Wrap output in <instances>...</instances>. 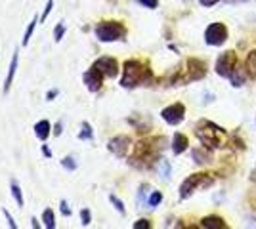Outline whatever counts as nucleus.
Returning a JSON list of instances; mask_svg holds the SVG:
<instances>
[{
    "label": "nucleus",
    "instance_id": "obj_36",
    "mask_svg": "<svg viewBox=\"0 0 256 229\" xmlns=\"http://www.w3.org/2000/svg\"><path fill=\"white\" fill-rule=\"evenodd\" d=\"M60 207H62V214H64V216H71V208H69V205H67L65 201H62Z\"/></svg>",
    "mask_w": 256,
    "mask_h": 229
},
{
    "label": "nucleus",
    "instance_id": "obj_12",
    "mask_svg": "<svg viewBox=\"0 0 256 229\" xmlns=\"http://www.w3.org/2000/svg\"><path fill=\"white\" fill-rule=\"evenodd\" d=\"M94 67L100 69L109 78H115L118 75V63L117 59H113V57H100L98 61H94Z\"/></svg>",
    "mask_w": 256,
    "mask_h": 229
},
{
    "label": "nucleus",
    "instance_id": "obj_10",
    "mask_svg": "<svg viewBox=\"0 0 256 229\" xmlns=\"http://www.w3.org/2000/svg\"><path fill=\"white\" fill-rule=\"evenodd\" d=\"M130 143H132V142H130V138H128V136H117V138L109 140V143H107V149L113 153L115 157L122 159V157H126V155H128Z\"/></svg>",
    "mask_w": 256,
    "mask_h": 229
},
{
    "label": "nucleus",
    "instance_id": "obj_27",
    "mask_svg": "<svg viewBox=\"0 0 256 229\" xmlns=\"http://www.w3.org/2000/svg\"><path fill=\"white\" fill-rule=\"evenodd\" d=\"M64 34H65V25H64V21H60L58 27H56V31H54V40L60 42V40L64 38Z\"/></svg>",
    "mask_w": 256,
    "mask_h": 229
},
{
    "label": "nucleus",
    "instance_id": "obj_8",
    "mask_svg": "<svg viewBox=\"0 0 256 229\" xmlns=\"http://www.w3.org/2000/svg\"><path fill=\"white\" fill-rule=\"evenodd\" d=\"M235 67H237V54H235L234 50H228V52H224L216 59V73L220 76H224V78L232 76Z\"/></svg>",
    "mask_w": 256,
    "mask_h": 229
},
{
    "label": "nucleus",
    "instance_id": "obj_38",
    "mask_svg": "<svg viewBox=\"0 0 256 229\" xmlns=\"http://www.w3.org/2000/svg\"><path fill=\"white\" fill-rule=\"evenodd\" d=\"M42 153H44V157H48V159L52 157V151L48 149V145H42Z\"/></svg>",
    "mask_w": 256,
    "mask_h": 229
},
{
    "label": "nucleus",
    "instance_id": "obj_26",
    "mask_svg": "<svg viewBox=\"0 0 256 229\" xmlns=\"http://www.w3.org/2000/svg\"><path fill=\"white\" fill-rule=\"evenodd\" d=\"M62 166H64L65 170H69V172L76 170V163L73 157H65V159H62Z\"/></svg>",
    "mask_w": 256,
    "mask_h": 229
},
{
    "label": "nucleus",
    "instance_id": "obj_35",
    "mask_svg": "<svg viewBox=\"0 0 256 229\" xmlns=\"http://www.w3.org/2000/svg\"><path fill=\"white\" fill-rule=\"evenodd\" d=\"M62 132H64V122H62V120H58V122H56V126H54V136H62Z\"/></svg>",
    "mask_w": 256,
    "mask_h": 229
},
{
    "label": "nucleus",
    "instance_id": "obj_14",
    "mask_svg": "<svg viewBox=\"0 0 256 229\" xmlns=\"http://www.w3.org/2000/svg\"><path fill=\"white\" fill-rule=\"evenodd\" d=\"M34 134H36V138L38 140H48V136L52 134V126H50V122L44 119V120H38L36 124H34Z\"/></svg>",
    "mask_w": 256,
    "mask_h": 229
},
{
    "label": "nucleus",
    "instance_id": "obj_13",
    "mask_svg": "<svg viewBox=\"0 0 256 229\" xmlns=\"http://www.w3.org/2000/svg\"><path fill=\"white\" fill-rule=\"evenodd\" d=\"M18 61H20V48H16L14 54H12V61H10V67H8V76H6V80H4V94L10 92L12 80H14L16 71H18Z\"/></svg>",
    "mask_w": 256,
    "mask_h": 229
},
{
    "label": "nucleus",
    "instance_id": "obj_40",
    "mask_svg": "<svg viewBox=\"0 0 256 229\" xmlns=\"http://www.w3.org/2000/svg\"><path fill=\"white\" fill-rule=\"evenodd\" d=\"M237 2H245V0H237Z\"/></svg>",
    "mask_w": 256,
    "mask_h": 229
},
{
    "label": "nucleus",
    "instance_id": "obj_34",
    "mask_svg": "<svg viewBox=\"0 0 256 229\" xmlns=\"http://www.w3.org/2000/svg\"><path fill=\"white\" fill-rule=\"evenodd\" d=\"M58 94H60V90H56V88H54V90H48V92H46V101H54V99L58 98Z\"/></svg>",
    "mask_w": 256,
    "mask_h": 229
},
{
    "label": "nucleus",
    "instance_id": "obj_9",
    "mask_svg": "<svg viewBox=\"0 0 256 229\" xmlns=\"http://www.w3.org/2000/svg\"><path fill=\"white\" fill-rule=\"evenodd\" d=\"M160 117L166 120L168 124L176 126V124H180L182 120H184V117H186V107H184V103H172V105L162 109Z\"/></svg>",
    "mask_w": 256,
    "mask_h": 229
},
{
    "label": "nucleus",
    "instance_id": "obj_37",
    "mask_svg": "<svg viewBox=\"0 0 256 229\" xmlns=\"http://www.w3.org/2000/svg\"><path fill=\"white\" fill-rule=\"evenodd\" d=\"M201 4H203L204 8H210V6H214V4H218L220 0H199Z\"/></svg>",
    "mask_w": 256,
    "mask_h": 229
},
{
    "label": "nucleus",
    "instance_id": "obj_3",
    "mask_svg": "<svg viewBox=\"0 0 256 229\" xmlns=\"http://www.w3.org/2000/svg\"><path fill=\"white\" fill-rule=\"evenodd\" d=\"M195 136L199 138V142L203 143V147H206V149H220V147H224L226 140H228L224 128H220L218 124L208 122V120H204L197 126Z\"/></svg>",
    "mask_w": 256,
    "mask_h": 229
},
{
    "label": "nucleus",
    "instance_id": "obj_33",
    "mask_svg": "<svg viewBox=\"0 0 256 229\" xmlns=\"http://www.w3.org/2000/svg\"><path fill=\"white\" fill-rule=\"evenodd\" d=\"M2 214L6 216V222L10 224V228H12V229H16V228H18V226H16V222H14V218H12V214H10V212H8V210H6V208H2Z\"/></svg>",
    "mask_w": 256,
    "mask_h": 229
},
{
    "label": "nucleus",
    "instance_id": "obj_21",
    "mask_svg": "<svg viewBox=\"0 0 256 229\" xmlns=\"http://www.w3.org/2000/svg\"><path fill=\"white\" fill-rule=\"evenodd\" d=\"M40 21V19H38V17H36V15H34V17H32V21L29 23V27H27V29H25V34H23V46H27V44H29V40H31V36H32V31H34V27H36V23Z\"/></svg>",
    "mask_w": 256,
    "mask_h": 229
},
{
    "label": "nucleus",
    "instance_id": "obj_7",
    "mask_svg": "<svg viewBox=\"0 0 256 229\" xmlns=\"http://www.w3.org/2000/svg\"><path fill=\"white\" fill-rule=\"evenodd\" d=\"M228 40V27L224 23L216 21L210 23L204 31V42L210 44V46H222Z\"/></svg>",
    "mask_w": 256,
    "mask_h": 229
},
{
    "label": "nucleus",
    "instance_id": "obj_31",
    "mask_svg": "<svg viewBox=\"0 0 256 229\" xmlns=\"http://www.w3.org/2000/svg\"><path fill=\"white\" fill-rule=\"evenodd\" d=\"M52 8H54V0H48V2H46V8H44V11H42V15H40V21H46V17L50 15Z\"/></svg>",
    "mask_w": 256,
    "mask_h": 229
},
{
    "label": "nucleus",
    "instance_id": "obj_29",
    "mask_svg": "<svg viewBox=\"0 0 256 229\" xmlns=\"http://www.w3.org/2000/svg\"><path fill=\"white\" fill-rule=\"evenodd\" d=\"M144 8H150V10H155L159 6V0H138Z\"/></svg>",
    "mask_w": 256,
    "mask_h": 229
},
{
    "label": "nucleus",
    "instance_id": "obj_6",
    "mask_svg": "<svg viewBox=\"0 0 256 229\" xmlns=\"http://www.w3.org/2000/svg\"><path fill=\"white\" fill-rule=\"evenodd\" d=\"M96 36L102 42H115V40H124L126 36V27L120 21H102L96 27Z\"/></svg>",
    "mask_w": 256,
    "mask_h": 229
},
{
    "label": "nucleus",
    "instance_id": "obj_2",
    "mask_svg": "<svg viewBox=\"0 0 256 229\" xmlns=\"http://www.w3.org/2000/svg\"><path fill=\"white\" fill-rule=\"evenodd\" d=\"M160 143H164L162 138H150V140H142L134 149V157L130 163L140 166V168H150L151 164L155 163V159L159 157Z\"/></svg>",
    "mask_w": 256,
    "mask_h": 229
},
{
    "label": "nucleus",
    "instance_id": "obj_30",
    "mask_svg": "<svg viewBox=\"0 0 256 229\" xmlns=\"http://www.w3.org/2000/svg\"><path fill=\"white\" fill-rule=\"evenodd\" d=\"M80 222H82V226H88V224L92 222V214H90L88 208H84V210L80 212Z\"/></svg>",
    "mask_w": 256,
    "mask_h": 229
},
{
    "label": "nucleus",
    "instance_id": "obj_39",
    "mask_svg": "<svg viewBox=\"0 0 256 229\" xmlns=\"http://www.w3.org/2000/svg\"><path fill=\"white\" fill-rule=\"evenodd\" d=\"M31 222H32V224H31L32 228H40V224H38V222H36V218H32Z\"/></svg>",
    "mask_w": 256,
    "mask_h": 229
},
{
    "label": "nucleus",
    "instance_id": "obj_18",
    "mask_svg": "<svg viewBox=\"0 0 256 229\" xmlns=\"http://www.w3.org/2000/svg\"><path fill=\"white\" fill-rule=\"evenodd\" d=\"M245 69H246V73H248V76L256 78V50L248 52V55H246V59H245Z\"/></svg>",
    "mask_w": 256,
    "mask_h": 229
},
{
    "label": "nucleus",
    "instance_id": "obj_15",
    "mask_svg": "<svg viewBox=\"0 0 256 229\" xmlns=\"http://www.w3.org/2000/svg\"><path fill=\"white\" fill-rule=\"evenodd\" d=\"M190 145V140L184 136V134H174V140H172V151L176 155H182V153L188 149Z\"/></svg>",
    "mask_w": 256,
    "mask_h": 229
},
{
    "label": "nucleus",
    "instance_id": "obj_16",
    "mask_svg": "<svg viewBox=\"0 0 256 229\" xmlns=\"http://www.w3.org/2000/svg\"><path fill=\"white\" fill-rule=\"evenodd\" d=\"M201 228L206 229H224L226 222L220 216H206V218L201 220Z\"/></svg>",
    "mask_w": 256,
    "mask_h": 229
},
{
    "label": "nucleus",
    "instance_id": "obj_22",
    "mask_svg": "<svg viewBox=\"0 0 256 229\" xmlns=\"http://www.w3.org/2000/svg\"><path fill=\"white\" fill-rule=\"evenodd\" d=\"M12 197H14V201L18 203V207H20V208H22L23 205H25V201H23L22 189H20V186H18L16 182H12Z\"/></svg>",
    "mask_w": 256,
    "mask_h": 229
},
{
    "label": "nucleus",
    "instance_id": "obj_25",
    "mask_svg": "<svg viewBox=\"0 0 256 229\" xmlns=\"http://www.w3.org/2000/svg\"><path fill=\"white\" fill-rule=\"evenodd\" d=\"M160 201H162V193H160V191H153L150 197V201H148V205H150L151 208H155L160 205Z\"/></svg>",
    "mask_w": 256,
    "mask_h": 229
},
{
    "label": "nucleus",
    "instance_id": "obj_11",
    "mask_svg": "<svg viewBox=\"0 0 256 229\" xmlns=\"http://www.w3.org/2000/svg\"><path fill=\"white\" fill-rule=\"evenodd\" d=\"M104 73L100 71V69H96V67L92 65L88 71L84 73V76H82V80H84L86 88L90 90V92H98L100 88H102V84H104Z\"/></svg>",
    "mask_w": 256,
    "mask_h": 229
},
{
    "label": "nucleus",
    "instance_id": "obj_4",
    "mask_svg": "<svg viewBox=\"0 0 256 229\" xmlns=\"http://www.w3.org/2000/svg\"><path fill=\"white\" fill-rule=\"evenodd\" d=\"M206 75V63L203 59L197 57H190L184 67L176 73V76L172 78V84H188L192 80H201Z\"/></svg>",
    "mask_w": 256,
    "mask_h": 229
},
{
    "label": "nucleus",
    "instance_id": "obj_28",
    "mask_svg": "<svg viewBox=\"0 0 256 229\" xmlns=\"http://www.w3.org/2000/svg\"><path fill=\"white\" fill-rule=\"evenodd\" d=\"M109 201H111V203H113V207L118 210V214H124V205H122V201H120L117 195H109Z\"/></svg>",
    "mask_w": 256,
    "mask_h": 229
},
{
    "label": "nucleus",
    "instance_id": "obj_19",
    "mask_svg": "<svg viewBox=\"0 0 256 229\" xmlns=\"http://www.w3.org/2000/svg\"><path fill=\"white\" fill-rule=\"evenodd\" d=\"M193 161L197 164H208L210 163V153L208 149H193Z\"/></svg>",
    "mask_w": 256,
    "mask_h": 229
},
{
    "label": "nucleus",
    "instance_id": "obj_23",
    "mask_svg": "<svg viewBox=\"0 0 256 229\" xmlns=\"http://www.w3.org/2000/svg\"><path fill=\"white\" fill-rule=\"evenodd\" d=\"M78 138H80V140H92V138H94L92 126H90L88 122H82V126H80V132H78Z\"/></svg>",
    "mask_w": 256,
    "mask_h": 229
},
{
    "label": "nucleus",
    "instance_id": "obj_32",
    "mask_svg": "<svg viewBox=\"0 0 256 229\" xmlns=\"http://www.w3.org/2000/svg\"><path fill=\"white\" fill-rule=\"evenodd\" d=\"M151 224L148 222V220H138L136 224H134V229H150Z\"/></svg>",
    "mask_w": 256,
    "mask_h": 229
},
{
    "label": "nucleus",
    "instance_id": "obj_17",
    "mask_svg": "<svg viewBox=\"0 0 256 229\" xmlns=\"http://www.w3.org/2000/svg\"><path fill=\"white\" fill-rule=\"evenodd\" d=\"M246 69H241V67H235V71L232 73V76H230V80H232V84L234 86H243L245 84V80H246Z\"/></svg>",
    "mask_w": 256,
    "mask_h": 229
},
{
    "label": "nucleus",
    "instance_id": "obj_20",
    "mask_svg": "<svg viewBox=\"0 0 256 229\" xmlns=\"http://www.w3.org/2000/svg\"><path fill=\"white\" fill-rule=\"evenodd\" d=\"M42 222H44V228H48V229L56 228V218H54L52 208H46L42 212Z\"/></svg>",
    "mask_w": 256,
    "mask_h": 229
},
{
    "label": "nucleus",
    "instance_id": "obj_5",
    "mask_svg": "<svg viewBox=\"0 0 256 229\" xmlns=\"http://www.w3.org/2000/svg\"><path fill=\"white\" fill-rule=\"evenodd\" d=\"M214 184V176L199 172V174H192L190 178H186L180 186V197L182 199H190V197L199 191V189H206Z\"/></svg>",
    "mask_w": 256,
    "mask_h": 229
},
{
    "label": "nucleus",
    "instance_id": "obj_1",
    "mask_svg": "<svg viewBox=\"0 0 256 229\" xmlns=\"http://www.w3.org/2000/svg\"><path fill=\"white\" fill-rule=\"evenodd\" d=\"M151 78H153V73H151L148 63H144L140 59H128V61H124L120 86L136 88V86H142V84H150Z\"/></svg>",
    "mask_w": 256,
    "mask_h": 229
},
{
    "label": "nucleus",
    "instance_id": "obj_24",
    "mask_svg": "<svg viewBox=\"0 0 256 229\" xmlns=\"http://www.w3.org/2000/svg\"><path fill=\"white\" fill-rule=\"evenodd\" d=\"M159 174L166 180L168 176H170V164H168V161L166 159H160L159 161Z\"/></svg>",
    "mask_w": 256,
    "mask_h": 229
}]
</instances>
